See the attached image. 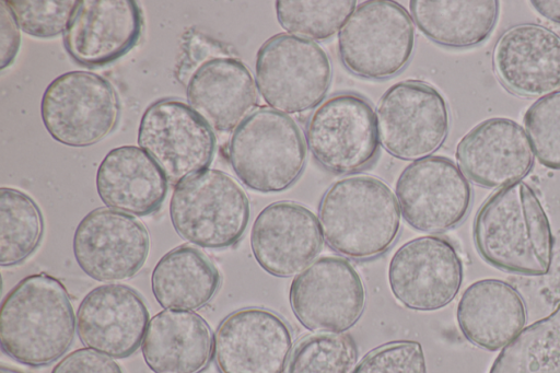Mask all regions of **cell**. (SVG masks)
Wrapping results in <instances>:
<instances>
[{"mask_svg": "<svg viewBox=\"0 0 560 373\" xmlns=\"http://www.w3.org/2000/svg\"><path fill=\"white\" fill-rule=\"evenodd\" d=\"M472 234L479 255L495 268L523 276L550 270V223L536 193L524 182L502 187L485 201Z\"/></svg>", "mask_w": 560, "mask_h": 373, "instance_id": "cell-1", "label": "cell"}, {"mask_svg": "<svg viewBox=\"0 0 560 373\" xmlns=\"http://www.w3.org/2000/svg\"><path fill=\"white\" fill-rule=\"evenodd\" d=\"M177 234L203 248H226L240 241L249 220V201L229 174L207 168L179 182L170 200Z\"/></svg>", "mask_w": 560, "mask_h": 373, "instance_id": "cell-5", "label": "cell"}, {"mask_svg": "<svg viewBox=\"0 0 560 373\" xmlns=\"http://www.w3.org/2000/svg\"><path fill=\"white\" fill-rule=\"evenodd\" d=\"M51 373H122L120 366L108 355L89 348L67 354Z\"/></svg>", "mask_w": 560, "mask_h": 373, "instance_id": "cell-35", "label": "cell"}, {"mask_svg": "<svg viewBox=\"0 0 560 373\" xmlns=\"http://www.w3.org/2000/svg\"><path fill=\"white\" fill-rule=\"evenodd\" d=\"M332 68L315 42L277 34L258 49L256 86L262 100L282 114H299L319 105L330 86Z\"/></svg>", "mask_w": 560, "mask_h": 373, "instance_id": "cell-7", "label": "cell"}, {"mask_svg": "<svg viewBox=\"0 0 560 373\" xmlns=\"http://www.w3.org/2000/svg\"><path fill=\"white\" fill-rule=\"evenodd\" d=\"M0 373H22V372H19L16 370H13L10 368L1 366Z\"/></svg>", "mask_w": 560, "mask_h": 373, "instance_id": "cell-38", "label": "cell"}, {"mask_svg": "<svg viewBox=\"0 0 560 373\" xmlns=\"http://www.w3.org/2000/svg\"><path fill=\"white\" fill-rule=\"evenodd\" d=\"M291 350L290 327L280 315L262 307L231 313L213 337L221 373H283Z\"/></svg>", "mask_w": 560, "mask_h": 373, "instance_id": "cell-16", "label": "cell"}, {"mask_svg": "<svg viewBox=\"0 0 560 373\" xmlns=\"http://www.w3.org/2000/svg\"><path fill=\"white\" fill-rule=\"evenodd\" d=\"M120 104L113 85L89 71H70L52 80L42 96L40 116L56 141L75 148L90 147L115 128Z\"/></svg>", "mask_w": 560, "mask_h": 373, "instance_id": "cell-8", "label": "cell"}, {"mask_svg": "<svg viewBox=\"0 0 560 373\" xmlns=\"http://www.w3.org/2000/svg\"><path fill=\"white\" fill-rule=\"evenodd\" d=\"M413 22L429 39L448 48H469L485 42L494 28L495 0H411Z\"/></svg>", "mask_w": 560, "mask_h": 373, "instance_id": "cell-26", "label": "cell"}, {"mask_svg": "<svg viewBox=\"0 0 560 373\" xmlns=\"http://www.w3.org/2000/svg\"><path fill=\"white\" fill-rule=\"evenodd\" d=\"M355 4L354 0H279L276 15L290 35L325 40L341 30Z\"/></svg>", "mask_w": 560, "mask_h": 373, "instance_id": "cell-30", "label": "cell"}, {"mask_svg": "<svg viewBox=\"0 0 560 373\" xmlns=\"http://www.w3.org/2000/svg\"><path fill=\"white\" fill-rule=\"evenodd\" d=\"M395 195L405 221L425 233L453 229L471 203V187L462 170L439 155L408 164L396 182Z\"/></svg>", "mask_w": 560, "mask_h": 373, "instance_id": "cell-13", "label": "cell"}, {"mask_svg": "<svg viewBox=\"0 0 560 373\" xmlns=\"http://www.w3.org/2000/svg\"><path fill=\"white\" fill-rule=\"evenodd\" d=\"M95 183L106 207L137 217L158 211L168 188L161 167L136 145L112 149L98 165Z\"/></svg>", "mask_w": 560, "mask_h": 373, "instance_id": "cell-23", "label": "cell"}, {"mask_svg": "<svg viewBox=\"0 0 560 373\" xmlns=\"http://www.w3.org/2000/svg\"><path fill=\"white\" fill-rule=\"evenodd\" d=\"M456 160L474 183L502 188L530 171L534 152L525 130L509 118H490L469 130L456 147Z\"/></svg>", "mask_w": 560, "mask_h": 373, "instance_id": "cell-21", "label": "cell"}, {"mask_svg": "<svg viewBox=\"0 0 560 373\" xmlns=\"http://www.w3.org/2000/svg\"><path fill=\"white\" fill-rule=\"evenodd\" d=\"M149 247V233L140 221L104 207L90 211L79 222L72 242L81 270L103 282L135 276L143 266Z\"/></svg>", "mask_w": 560, "mask_h": 373, "instance_id": "cell-15", "label": "cell"}, {"mask_svg": "<svg viewBox=\"0 0 560 373\" xmlns=\"http://www.w3.org/2000/svg\"><path fill=\"white\" fill-rule=\"evenodd\" d=\"M142 14L133 0H82L63 33L70 57L88 68L107 66L138 42Z\"/></svg>", "mask_w": 560, "mask_h": 373, "instance_id": "cell-18", "label": "cell"}, {"mask_svg": "<svg viewBox=\"0 0 560 373\" xmlns=\"http://www.w3.org/2000/svg\"><path fill=\"white\" fill-rule=\"evenodd\" d=\"M304 138L315 161L339 175L366 168L380 150L372 105L363 96L349 92L331 95L313 110Z\"/></svg>", "mask_w": 560, "mask_h": 373, "instance_id": "cell-9", "label": "cell"}, {"mask_svg": "<svg viewBox=\"0 0 560 373\" xmlns=\"http://www.w3.org/2000/svg\"><path fill=\"white\" fill-rule=\"evenodd\" d=\"M489 373H560V303L502 348Z\"/></svg>", "mask_w": 560, "mask_h": 373, "instance_id": "cell-28", "label": "cell"}, {"mask_svg": "<svg viewBox=\"0 0 560 373\" xmlns=\"http://www.w3.org/2000/svg\"><path fill=\"white\" fill-rule=\"evenodd\" d=\"M316 215L305 206L281 200L266 206L250 231L255 260L269 275L288 278L313 263L323 247Z\"/></svg>", "mask_w": 560, "mask_h": 373, "instance_id": "cell-17", "label": "cell"}, {"mask_svg": "<svg viewBox=\"0 0 560 373\" xmlns=\"http://www.w3.org/2000/svg\"><path fill=\"white\" fill-rule=\"evenodd\" d=\"M524 123L538 161L560 170V91L537 100L526 110Z\"/></svg>", "mask_w": 560, "mask_h": 373, "instance_id": "cell-32", "label": "cell"}, {"mask_svg": "<svg viewBox=\"0 0 560 373\" xmlns=\"http://www.w3.org/2000/svg\"><path fill=\"white\" fill-rule=\"evenodd\" d=\"M138 144L161 167L172 184L205 171L215 152L211 126L190 105L162 98L144 110Z\"/></svg>", "mask_w": 560, "mask_h": 373, "instance_id": "cell-11", "label": "cell"}, {"mask_svg": "<svg viewBox=\"0 0 560 373\" xmlns=\"http://www.w3.org/2000/svg\"><path fill=\"white\" fill-rule=\"evenodd\" d=\"M229 160L246 187L259 193H280L301 176L306 147L291 117L272 108L258 107L233 131Z\"/></svg>", "mask_w": 560, "mask_h": 373, "instance_id": "cell-4", "label": "cell"}, {"mask_svg": "<svg viewBox=\"0 0 560 373\" xmlns=\"http://www.w3.org/2000/svg\"><path fill=\"white\" fill-rule=\"evenodd\" d=\"M463 263L455 246L435 235L402 244L388 266L394 298L405 307L431 312L448 305L463 282Z\"/></svg>", "mask_w": 560, "mask_h": 373, "instance_id": "cell-14", "label": "cell"}, {"mask_svg": "<svg viewBox=\"0 0 560 373\" xmlns=\"http://www.w3.org/2000/svg\"><path fill=\"white\" fill-rule=\"evenodd\" d=\"M75 326L67 290L45 272L18 282L0 310L2 350L30 366L48 365L61 358L73 341Z\"/></svg>", "mask_w": 560, "mask_h": 373, "instance_id": "cell-2", "label": "cell"}, {"mask_svg": "<svg viewBox=\"0 0 560 373\" xmlns=\"http://www.w3.org/2000/svg\"><path fill=\"white\" fill-rule=\"evenodd\" d=\"M72 0H9L18 26L26 34L51 38L65 33L78 7Z\"/></svg>", "mask_w": 560, "mask_h": 373, "instance_id": "cell-33", "label": "cell"}, {"mask_svg": "<svg viewBox=\"0 0 560 373\" xmlns=\"http://www.w3.org/2000/svg\"><path fill=\"white\" fill-rule=\"evenodd\" d=\"M380 144L400 160L431 156L445 141L450 114L442 94L419 80L399 81L375 109Z\"/></svg>", "mask_w": 560, "mask_h": 373, "instance_id": "cell-10", "label": "cell"}, {"mask_svg": "<svg viewBox=\"0 0 560 373\" xmlns=\"http://www.w3.org/2000/svg\"><path fill=\"white\" fill-rule=\"evenodd\" d=\"M220 285V275L210 259L189 245L167 252L151 275L156 302L173 311H195L206 305Z\"/></svg>", "mask_w": 560, "mask_h": 373, "instance_id": "cell-27", "label": "cell"}, {"mask_svg": "<svg viewBox=\"0 0 560 373\" xmlns=\"http://www.w3.org/2000/svg\"><path fill=\"white\" fill-rule=\"evenodd\" d=\"M400 214L396 196L383 180L357 175L328 187L319 202L318 222L323 238L332 250L366 260L394 244Z\"/></svg>", "mask_w": 560, "mask_h": 373, "instance_id": "cell-3", "label": "cell"}, {"mask_svg": "<svg viewBox=\"0 0 560 373\" xmlns=\"http://www.w3.org/2000/svg\"><path fill=\"white\" fill-rule=\"evenodd\" d=\"M337 45L342 65L354 75L371 80L392 78L411 59L413 22L395 1H364L339 31Z\"/></svg>", "mask_w": 560, "mask_h": 373, "instance_id": "cell-6", "label": "cell"}, {"mask_svg": "<svg viewBox=\"0 0 560 373\" xmlns=\"http://www.w3.org/2000/svg\"><path fill=\"white\" fill-rule=\"evenodd\" d=\"M290 305L302 326L315 333H343L363 314L366 292L354 267L345 258L325 256L295 276Z\"/></svg>", "mask_w": 560, "mask_h": 373, "instance_id": "cell-12", "label": "cell"}, {"mask_svg": "<svg viewBox=\"0 0 560 373\" xmlns=\"http://www.w3.org/2000/svg\"><path fill=\"white\" fill-rule=\"evenodd\" d=\"M44 221L37 203L25 193L0 189V265L23 263L39 245Z\"/></svg>", "mask_w": 560, "mask_h": 373, "instance_id": "cell-29", "label": "cell"}, {"mask_svg": "<svg viewBox=\"0 0 560 373\" xmlns=\"http://www.w3.org/2000/svg\"><path fill=\"white\" fill-rule=\"evenodd\" d=\"M141 351L154 373H199L211 360L213 337L198 314L164 310L150 319Z\"/></svg>", "mask_w": 560, "mask_h": 373, "instance_id": "cell-25", "label": "cell"}, {"mask_svg": "<svg viewBox=\"0 0 560 373\" xmlns=\"http://www.w3.org/2000/svg\"><path fill=\"white\" fill-rule=\"evenodd\" d=\"M533 7L546 19L560 24V0L559 1H532Z\"/></svg>", "mask_w": 560, "mask_h": 373, "instance_id": "cell-37", "label": "cell"}, {"mask_svg": "<svg viewBox=\"0 0 560 373\" xmlns=\"http://www.w3.org/2000/svg\"><path fill=\"white\" fill-rule=\"evenodd\" d=\"M77 331L84 346L112 358H127L142 343L149 312L130 287L108 283L94 288L82 300Z\"/></svg>", "mask_w": 560, "mask_h": 373, "instance_id": "cell-19", "label": "cell"}, {"mask_svg": "<svg viewBox=\"0 0 560 373\" xmlns=\"http://www.w3.org/2000/svg\"><path fill=\"white\" fill-rule=\"evenodd\" d=\"M187 101L217 131L229 132L257 104L256 82L248 68L232 57H213L201 62L186 84Z\"/></svg>", "mask_w": 560, "mask_h": 373, "instance_id": "cell-22", "label": "cell"}, {"mask_svg": "<svg viewBox=\"0 0 560 373\" xmlns=\"http://www.w3.org/2000/svg\"><path fill=\"white\" fill-rule=\"evenodd\" d=\"M456 317L462 334L469 342L497 351L522 331L526 307L518 291L510 283L482 279L464 291Z\"/></svg>", "mask_w": 560, "mask_h": 373, "instance_id": "cell-24", "label": "cell"}, {"mask_svg": "<svg viewBox=\"0 0 560 373\" xmlns=\"http://www.w3.org/2000/svg\"><path fill=\"white\" fill-rule=\"evenodd\" d=\"M21 43L18 23L7 1H0V69L10 67L15 59Z\"/></svg>", "mask_w": 560, "mask_h": 373, "instance_id": "cell-36", "label": "cell"}, {"mask_svg": "<svg viewBox=\"0 0 560 373\" xmlns=\"http://www.w3.org/2000/svg\"><path fill=\"white\" fill-rule=\"evenodd\" d=\"M492 66L513 94L544 97L556 93L560 90V37L538 24L515 25L494 44Z\"/></svg>", "mask_w": 560, "mask_h": 373, "instance_id": "cell-20", "label": "cell"}, {"mask_svg": "<svg viewBox=\"0 0 560 373\" xmlns=\"http://www.w3.org/2000/svg\"><path fill=\"white\" fill-rule=\"evenodd\" d=\"M352 373H427V364L418 341L401 340L370 351Z\"/></svg>", "mask_w": 560, "mask_h": 373, "instance_id": "cell-34", "label": "cell"}, {"mask_svg": "<svg viewBox=\"0 0 560 373\" xmlns=\"http://www.w3.org/2000/svg\"><path fill=\"white\" fill-rule=\"evenodd\" d=\"M358 349L343 333H318L301 340L290 355L287 373H352Z\"/></svg>", "mask_w": 560, "mask_h": 373, "instance_id": "cell-31", "label": "cell"}]
</instances>
